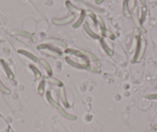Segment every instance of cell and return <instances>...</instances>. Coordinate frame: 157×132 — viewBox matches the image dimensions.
I'll use <instances>...</instances> for the list:
<instances>
[{"label": "cell", "mask_w": 157, "mask_h": 132, "mask_svg": "<svg viewBox=\"0 0 157 132\" xmlns=\"http://www.w3.org/2000/svg\"><path fill=\"white\" fill-rule=\"evenodd\" d=\"M156 90H157V88H156Z\"/></svg>", "instance_id": "obj_8"}, {"label": "cell", "mask_w": 157, "mask_h": 132, "mask_svg": "<svg viewBox=\"0 0 157 132\" xmlns=\"http://www.w3.org/2000/svg\"><path fill=\"white\" fill-rule=\"evenodd\" d=\"M0 90H2L5 93H10V90H8L6 86H4V85L1 83V81H0Z\"/></svg>", "instance_id": "obj_5"}, {"label": "cell", "mask_w": 157, "mask_h": 132, "mask_svg": "<svg viewBox=\"0 0 157 132\" xmlns=\"http://www.w3.org/2000/svg\"><path fill=\"white\" fill-rule=\"evenodd\" d=\"M155 128L157 129V123H156V124H155Z\"/></svg>", "instance_id": "obj_7"}, {"label": "cell", "mask_w": 157, "mask_h": 132, "mask_svg": "<svg viewBox=\"0 0 157 132\" xmlns=\"http://www.w3.org/2000/svg\"><path fill=\"white\" fill-rule=\"evenodd\" d=\"M41 64L43 65V66H44L45 68H46V70L47 71H49V74H52V70H51V68H50V66H49V65L47 63H46V61H45L44 60H41Z\"/></svg>", "instance_id": "obj_2"}, {"label": "cell", "mask_w": 157, "mask_h": 132, "mask_svg": "<svg viewBox=\"0 0 157 132\" xmlns=\"http://www.w3.org/2000/svg\"><path fill=\"white\" fill-rule=\"evenodd\" d=\"M146 98L151 100H157V94H149L146 96Z\"/></svg>", "instance_id": "obj_6"}, {"label": "cell", "mask_w": 157, "mask_h": 132, "mask_svg": "<svg viewBox=\"0 0 157 132\" xmlns=\"http://www.w3.org/2000/svg\"><path fill=\"white\" fill-rule=\"evenodd\" d=\"M47 80L49 82H50V83H55V84L56 85H60L61 84V82H59V80H57L56 79H53V78H48Z\"/></svg>", "instance_id": "obj_4"}, {"label": "cell", "mask_w": 157, "mask_h": 132, "mask_svg": "<svg viewBox=\"0 0 157 132\" xmlns=\"http://www.w3.org/2000/svg\"><path fill=\"white\" fill-rule=\"evenodd\" d=\"M145 48H146V42H145L144 40H143V41H142L141 44H140V49H139L138 54H137L136 58V62H139L142 59L143 54H144Z\"/></svg>", "instance_id": "obj_1"}, {"label": "cell", "mask_w": 157, "mask_h": 132, "mask_svg": "<svg viewBox=\"0 0 157 132\" xmlns=\"http://www.w3.org/2000/svg\"><path fill=\"white\" fill-rule=\"evenodd\" d=\"M60 98H62V101L64 103H66V98H65V93H64V88L62 87L60 90Z\"/></svg>", "instance_id": "obj_3"}]
</instances>
